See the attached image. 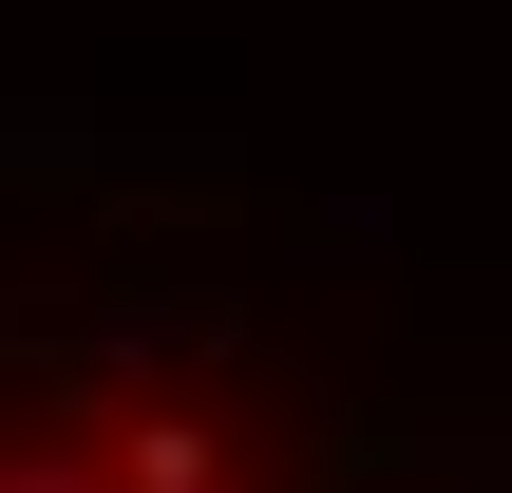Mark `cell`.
<instances>
[{
  "label": "cell",
  "instance_id": "6da1fadb",
  "mask_svg": "<svg viewBox=\"0 0 512 493\" xmlns=\"http://www.w3.org/2000/svg\"><path fill=\"white\" fill-rule=\"evenodd\" d=\"M0 493H285L209 399H57L0 380Z\"/></svg>",
  "mask_w": 512,
  "mask_h": 493
}]
</instances>
